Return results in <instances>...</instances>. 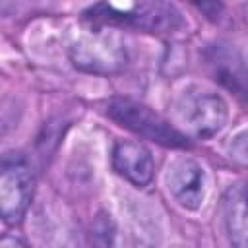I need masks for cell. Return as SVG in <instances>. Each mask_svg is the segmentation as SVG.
Here are the masks:
<instances>
[{"instance_id":"cell-3","label":"cell","mask_w":248,"mask_h":248,"mask_svg":"<svg viewBox=\"0 0 248 248\" xmlns=\"http://www.w3.org/2000/svg\"><path fill=\"white\" fill-rule=\"evenodd\" d=\"M174 110L178 120L188 128V132L202 140L221 132L229 116L227 103L217 93L200 87L186 89L178 97Z\"/></svg>"},{"instance_id":"cell-12","label":"cell","mask_w":248,"mask_h":248,"mask_svg":"<svg viewBox=\"0 0 248 248\" xmlns=\"http://www.w3.org/2000/svg\"><path fill=\"white\" fill-rule=\"evenodd\" d=\"M0 248H25L23 242L19 238H14V236H4L2 242H0Z\"/></svg>"},{"instance_id":"cell-7","label":"cell","mask_w":248,"mask_h":248,"mask_svg":"<svg viewBox=\"0 0 248 248\" xmlns=\"http://www.w3.org/2000/svg\"><path fill=\"white\" fill-rule=\"evenodd\" d=\"M167 186L172 198L186 209H198L205 196V172L192 159H176L167 172Z\"/></svg>"},{"instance_id":"cell-9","label":"cell","mask_w":248,"mask_h":248,"mask_svg":"<svg viewBox=\"0 0 248 248\" xmlns=\"http://www.w3.org/2000/svg\"><path fill=\"white\" fill-rule=\"evenodd\" d=\"M223 217L232 248H248V182H234L223 196Z\"/></svg>"},{"instance_id":"cell-6","label":"cell","mask_w":248,"mask_h":248,"mask_svg":"<svg viewBox=\"0 0 248 248\" xmlns=\"http://www.w3.org/2000/svg\"><path fill=\"white\" fill-rule=\"evenodd\" d=\"M205 64L215 81L234 93L242 103H248V66L234 48L221 43L207 46Z\"/></svg>"},{"instance_id":"cell-5","label":"cell","mask_w":248,"mask_h":248,"mask_svg":"<svg viewBox=\"0 0 248 248\" xmlns=\"http://www.w3.org/2000/svg\"><path fill=\"white\" fill-rule=\"evenodd\" d=\"M76 68L91 74H112L126 64L122 41L112 33H93L74 43L70 50Z\"/></svg>"},{"instance_id":"cell-11","label":"cell","mask_w":248,"mask_h":248,"mask_svg":"<svg viewBox=\"0 0 248 248\" xmlns=\"http://www.w3.org/2000/svg\"><path fill=\"white\" fill-rule=\"evenodd\" d=\"M229 157L240 167H248V128L234 134L227 145Z\"/></svg>"},{"instance_id":"cell-1","label":"cell","mask_w":248,"mask_h":248,"mask_svg":"<svg viewBox=\"0 0 248 248\" xmlns=\"http://www.w3.org/2000/svg\"><path fill=\"white\" fill-rule=\"evenodd\" d=\"M87 19L130 25L149 33H167L182 25V17L172 4L165 2H141V4H97L85 12Z\"/></svg>"},{"instance_id":"cell-8","label":"cell","mask_w":248,"mask_h":248,"mask_svg":"<svg viewBox=\"0 0 248 248\" xmlns=\"http://www.w3.org/2000/svg\"><path fill=\"white\" fill-rule=\"evenodd\" d=\"M112 167L120 176L140 188L151 182L155 170L149 149L138 141H118L112 149Z\"/></svg>"},{"instance_id":"cell-10","label":"cell","mask_w":248,"mask_h":248,"mask_svg":"<svg viewBox=\"0 0 248 248\" xmlns=\"http://www.w3.org/2000/svg\"><path fill=\"white\" fill-rule=\"evenodd\" d=\"M89 238L93 248H122L118 225L112 219V215L107 211H99L97 217L93 219L89 229Z\"/></svg>"},{"instance_id":"cell-13","label":"cell","mask_w":248,"mask_h":248,"mask_svg":"<svg viewBox=\"0 0 248 248\" xmlns=\"http://www.w3.org/2000/svg\"><path fill=\"white\" fill-rule=\"evenodd\" d=\"M244 12H246V21H248V6H244Z\"/></svg>"},{"instance_id":"cell-4","label":"cell","mask_w":248,"mask_h":248,"mask_svg":"<svg viewBox=\"0 0 248 248\" xmlns=\"http://www.w3.org/2000/svg\"><path fill=\"white\" fill-rule=\"evenodd\" d=\"M33 172L29 163L19 153H10L2 159L0 170V213L6 223H19L33 196Z\"/></svg>"},{"instance_id":"cell-2","label":"cell","mask_w":248,"mask_h":248,"mask_svg":"<svg viewBox=\"0 0 248 248\" xmlns=\"http://www.w3.org/2000/svg\"><path fill=\"white\" fill-rule=\"evenodd\" d=\"M107 114L120 126L132 130L134 134L157 141L167 147H188V140L182 132L170 126L165 118L153 112L149 107L140 105L130 99H112L107 105Z\"/></svg>"}]
</instances>
